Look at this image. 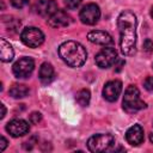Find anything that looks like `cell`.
<instances>
[{
	"instance_id": "1",
	"label": "cell",
	"mask_w": 153,
	"mask_h": 153,
	"mask_svg": "<svg viewBox=\"0 0 153 153\" xmlns=\"http://www.w3.org/2000/svg\"><path fill=\"white\" fill-rule=\"evenodd\" d=\"M136 16L129 11H122L117 19L120 31V48L123 55H133L136 51Z\"/></svg>"
},
{
	"instance_id": "2",
	"label": "cell",
	"mask_w": 153,
	"mask_h": 153,
	"mask_svg": "<svg viewBox=\"0 0 153 153\" xmlns=\"http://www.w3.org/2000/svg\"><path fill=\"white\" fill-rule=\"evenodd\" d=\"M60 57L71 67H81L87 57L86 49L75 41H66L59 47Z\"/></svg>"
},
{
	"instance_id": "3",
	"label": "cell",
	"mask_w": 153,
	"mask_h": 153,
	"mask_svg": "<svg viewBox=\"0 0 153 153\" xmlns=\"http://www.w3.org/2000/svg\"><path fill=\"white\" fill-rule=\"evenodd\" d=\"M145 108H146V103L140 98V92L137 87L134 85L128 86L123 97V109L127 112L133 114Z\"/></svg>"
},
{
	"instance_id": "4",
	"label": "cell",
	"mask_w": 153,
	"mask_h": 153,
	"mask_svg": "<svg viewBox=\"0 0 153 153\" xmlns=\"http://www.w3.org/2000/svg\"><path fill=\"white\" fill-rule=\"evenodd\" d=\"M115 137L111 134H97L88 139L87 148L93 153L109 152L115 147Z\"/></svg>"
},
{
	"instance_id": "5",
	"label": "cell",
	"mask_w": 153,
	"mask_h": 153,
	"mask_svg": "<svg viewBox=\"0 0 153 153\" xmlns=\"http://www.w3.org/2000/svg\"><path fill=\"white\" fill-rule=\"evenodd\" d=\"M22 42L30 47V48H37L44 42V33L38 27H25L20 33Z\"/></svg>"
},
{
	"instance_id": "6",
	"label": "cell",
	"mask_w": 153,
	"mask_h": 153,
	"mask_svg": "<svg viewBox=\"0 0 153 153\" xmlns=\"http://www.w3.org/2000/svg\"><path fill=\"white\" fill-rule=\"evenodd\" d=\"M79 18L81 23L86 25H93L96 24L100 18V10L98 5L96 4H87L85 5L79 13Z\"/></svg>"
},
{
	"instance_id": "7",
	"label": "cell",
	"mask_w": 153,
	"mask_h": 153,
	"mask_svg": "<svg viewBox=\"0 0 153 153\" xmlns=\"http://www.w3.org/2000/svg\"><path fill=\"white\" fill-rule=\"evenodd\" d=\"M33 68H35V62L31 57H22L13 65L12 71L16 78L22 79L31 75V73L33 72Z\"/></svg>"
},
{
	"instance_id": "8",
	"label": "cell",
	"mask_w": 153,
	"mask_h": 153,
	"mask_svg": "<svg viewBox=\"0 0 153 153\" xmlns=\"http://www.w3.org/2000/svg\"><path fill=\"white\" fill-rule=\"evenodd\" d=\"M117 61V51L114 48H103L96 55V63L99 68H108Z\"/></svg>"
},
{
	"instance_id": "9",
	"label": "cell",
	"mask_w": 153,
	"mask_h": 153,
	"mask_svg": "<svg viewBox=\"0 0 153 153\" xmlns=\"http://www.w3.org/2000/svg\"><path fill=\"white\" fill-rule=\"evenodd\" d=\"M6 130L13 137H19V136H23L26 133H29L30 126H29V123L26 121H24L22 118H14V120H12V121H10L7 123Z\"/></svg>"
},
{
	"instance_id": "10",
	"label": "cell",
	"mask_w": 153,
	"mask_h": 153,
	"mask_svg": "<svg viewBox=\"0 0 153 153\" xmlns=\"http://www.w3.org/2000/svg\"><path fill=\"white\" fill-rule=\"evenodd\" d=\"M121 92H122V82L120 80H110L103 87V97L108 102L117 100Z\"/></svg>"
},
{
	"instance_id": "11",
	"label": "cell",
	"mask_w": 153,
	"mask_h": 153,
	"mask_svg": "<svg viewBox=\"0 0 153 153\" xmlns=\"http://www.w3.org/2000/svg\"><path fill=\"white\" fill-rule=\"evenodd\" d=\"M72 17L62 11V10H57L53 16H50L48 18V24L51 26V27H65V26H68L71 23H72Z\"/></svg>"
},
{
	"instance_id": "12",
	"label": "cell",
	"mask_w": 153,
	"mask_h": 153,
	"mask_svg": "<svg viewBox=\"0 0 153 153\" xmlns=\"http://www.w3.org/2000/svg\"><path fill=\"white\" fill-rule=\"evenodd\" d=\"M126 140L131 146H139L143 141V129L140 124L131 126L126 133Z\"/></svg>"
},
{
	"instance_id": "13",
	"label": "cell",
	"mask_w": 153,
	"mask_h": 153,
	"mask_svg": "<svg viewBox=\"0 0 153 153\" xmlns=\"http://www.w3.org/2000/svg\"><path fill=\"white\" fill-rule=\"evenodd\" d=\"M87 39L91 43L99 44V45H109L112 43V37L106 32L102 30H92L87 33Z\"/></svg>"
},
{
	"instance_id": "14",
	"label": "cell",
	"mask_w": 153,
	"mask_h": 153,
	"mask_svg": "<svg viewBox=\"0 0 153 153\" xmlns=\"http://www.w3.org/2000/svg\"><path fill=\"white\" fill-rule=\"evenodd\" d=\"M57 4L54 0H38L36 4V11L42 17H50L57 11Z\"/></svg>"
},
{
	"instance_id": "15",
	"label": "cell",
	"mask_w": 153,
	"mask_h": 153,
	"mask_svg": "<svg viewBox=\"0 0 153 153\" xmlns=\"http://www.w3.org/2000/svg\"><path fill=\"white\" fill-rule=\"evenodd\" d=\"M14 56V51L12 45L5 41L4 38L0 39V59L2 62H10Z\"/></svg>"
},
{
	"instance_id": "16",
	"label": "cell",
	"mask_w": 153,
	"mask_h": 153,
	"mask_svg": "<svg viewBox=\"0 0 153 153\" xmlns=\"http://www.w3.org/2000/svg\"><path fill=\"white\" fill-rule=\"evenodd\" d=\"M38 76H39L42 82H44V84L50 82L54 79V68H53V66L50 63H48V62L42 63L41 67H39Z\"/></svg>"
},
{
	"instance_id": "17",
	"label": "cell",
	"mask_w": 153,
	"mask_h": 153,
	"mask_svg": "<svg viewBox=\"0 0 153 153\" xmlns=\"http://www.w3.org/2000/svg\"><path fill=\"white\" fill-rule=\"evenodd\" d=\"M29 87L23 84H13L10 88V96H12L13 98H24L29 94Z\"/></svg>"
},
{
	"instance_id": "18",
	"label": "cell",
	"mask_w": 153,
	"mask_h": 153,
	"mask_svg": "<svg viewBox=\"0 0 153 153\" xmlns=\"http://www.w3.org/2000/svg\"><path fill=\"white\" fill-rule=\"evenodd\" d=\"M75 100H76V103H78L79 105H81V106H87V105L90 104V100H91V93H90V91L86 90V88L80 90V91L76 93V96H75Z\"/></svg>"
},
{
	"instance_id": "19",
	"label": "cell",
	"mask_w": 153,
	"mask_h": 153,
	"mask_svg": "<svg viewBox=\"0 0 153 153\" xmlns=\"http://www.w3.org/2000/svg\"><path fill=\"white\" fill-rule=\"evenodd\" d=\"M4 24L6 25V27L10 31L16 32L20 26V20H18L17 18H13V17H7V18H4Z\"/></svg>"
},
{
	"instance_id": "20",
	"label": "cell",
	"mask_w": 153,
	"mask_h": 153,
	"mask_svg": "<svg viewBox=\"0 0 153 153\" xmlns=\"http://www.w3.org/2000/svg\"><path fill=\"white\" fill-rule=\"evenodd\" d=\"M81 0H65V5L68 10H75L80 6Z\"/></svg>"
},
{
	"instance_id": "21",
	"label": "cell",
	"mask_w": 153,
	"mask_h": 153,
	"mask_svg": "<svg viewBox=\"0 0 153 153\" xmlns=\"http://www.w3.org/2000/svg\"><path fill=\"white\" fill-rule=\"evenodd\" d=\"M10 1H11V5L13 7H16V8H23V7H25L29 4L30 0H10Z\"/></svg>"
},
{
	"instance_id": "22",
	"label": "cell",
	"mask_w": 153,
	"mask_h": 153,
	"mask_svg": "<svg viewBox=\"0 0 153 153\" xmlns=\"http://www.w3.org/2000/svg\"><path fill=\"white\" fill-rule=\"evenodd\" d=\"M41 118H42V116H41L39 112H32V114L29 116V121H30V123H32V124H37V123L41 121Z\"/></svg>"
},
{
	"instance_id": "23",
	"label": "cell",
	"mask_w": 153,
	"mask_h": 153,
	"mask_svg": "<svg viewBox=\"0 0 153 153\" xmlns=\"http://www.w3.org/2000/svg\"><path fill=\"white\" fill-rule=\"evenodd\" d=\"M143 87L147 91H153V76H148L143 81Z\"/></svg>"
},
{
	"instance_id": "24",
	"label": "cell",
	"mask_w": 153,
	"mask_h": 153,
	"mask_svg": "<svg viewBox=\"0 0 153 153\" xmlns=\"http://www.w3.org/2000/svg\"><path fill=\"white\" fill-rule=\"evenodd\" d=\"M143 50L147 51V53H151L153 51V42L151 39H146L143 42Z\"/></svg>"
},
{
	"instance_id": "25",
	"label": "cell",
	"mask_w": 153,
	"mask_h": 153,
	"mask_svg": "<svg viewBox=\"0 0 153 153\" xmlns=\"http://www.w3.org/2000/svg\"><path fill=\"white\" fill-rule=\"evenodd\" d=\"M6 147H7V140L4 136H1L0 137V152H2Z\"/></svg>"
},
{
	"instance_id": "26",
	"label": "cell",
	"mask_w": 153,
	"mask_h": 153,
	"mask_svg": "<svg viewBox=\"0 0 153 153\" xmlns=\"http://www.w3.org/2000/svg\"><path fill=\"white\" fill-rule=\"evenodd\" d=\"M0 106H1V115H0V117L4 118V117H5V114H6V108H5L4 104H1Z\"/></svg>"
},
{
	"instance_id": "27",
	"label": "cell",
	"mask_w": 153,
	"mask_h": 153,
	"mask_svg": "<svg viewBox=\"0 0 153 153\" xmlns=\"http://www.w3.org/2000/svg\"><path fill=\"white\" fill-rule=\"evenodd\" d=\"M149 140H151V142H153V131L149 134Z\"/></svg>"
},
{
	"instance_id": "28",
	"label": "cell",
	"mask_w": 153,
	"mask_h": 153,
	"mask_svg": "<svg viewBox=\"0 0 153 153\" xmlns=\"http://www.w3.org/2000/svg\"><path fill=\"white\" fill-rule=\"evenodd\" d=\"M151 16H152V18H153V7H152V10H151Z\"/></svg>"
}]
</instances>
